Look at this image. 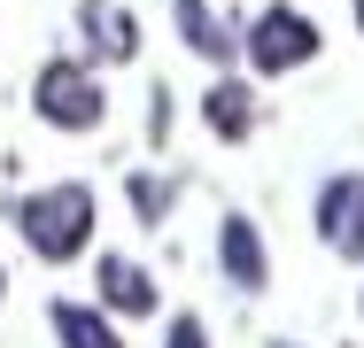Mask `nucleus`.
Wrapping results in <instances>:
<instances>
[{
    "mask_svg": "<svg viewBox=\"0 0 364 348\" xmlns=\"http://www.w3.org/2000/svg\"><path fill=\"white\" fill-rule=\"evenodd\" d=\"M357 31H364V0H357Z\"/></svg>",
    "mask_w": 364,
    "mask_h": 348,
    "instance_id": "13",
    "label": "nucleus"
},
{
    "mask_svg": "<svg viewBox=\"0 0 364 348\" xmlns=\"http://www.w3.org/2000/svg\"><path fill=\"white\" fill-rule=\"evenodd\" d=\"M93 286H101V310H117V317H155V271L147 263H132V256H101V271H93Z\"/></svg>",
    "mask_w": 364,
    "mask_h": 348,
    "instance_id": "7",
    "label": "nucleus"
},
{
    "mask_svg": "<svg viewBox=\"0 0 364 348\" xmlns=\"http://www.w3.org/2000/svg\"><path fill=\"white\" fill-rule=\"evenodd\" d=\"M8 217H16V232H23V248H31L39 263H77V256L93 248V224H101V209H93L85 186H39V194H23Z\"/></svg>",
    "mask_w": 364,
    "mask_h": 348,
    "instance_id": "1",
    "label": "nucleus"
},
{
    "mask_svg": "<svg viewBox=\"0 0 364 348\" xmlns=\"http://www.w3.org/2000/svg\"><path fill=\"white\" fill-rule=\"evenodd\" d=\"M0 294H8V271H0Z\"/></svg>",
    "mask_w": 364,
    "mask_h": 348,
    "instance_id": "14",
    "label": "nucleus"
},
{
    "mask_svg": "<svg viewBox=\"0 0 364 348\" xmlns=\"http://www.w3.org/2000/svg\"><path fill=\"white\" fill-rule=\"evenodd\" d=\"M218 271H225V286H240V294H264V286H272L264 232H256L248 217H225L218 224Z\"/></svg>",
    "mask_w": 364,
    "mask_h": 348,
    "instance_id": "5",
    "label": "nucleus"
},
{
    "mask_svg": "<svg viewBox=\"0 0 364 348\" xmlns=\"http://www.w3.org/2000/svg\"><path fill=\"white\" fill-rule=\"evenodd\" d=\"M202 124H210L218 139H248L256 132V93H248L240 77H218V85L202 93Z\"/></svg>",
    "mask_w": 364,
    "mask_h": 348,
    "instance_id": "9",
    "label": "nucleus"
},
{
    "mask_svg": "<svg viewBox=\"0 0 364 348\" xmlns=\"http://www.w3.org/2000/svg\"><path fill=\"white\" fill-rule=\"evenodd\" d=\"M171 23H178V39H186L202 62H232V55H240V31L225 23L210 0H171Z\"/></svg>",
    "mask_w": 364,
    "mask_h": 348,
    "instance_id": "8",
    "label": "nucleus"
},
{
    "mask_svg": "<svg viewBox=\"0 0 364 348\" xmlns=\"http://www.w3.org/2000/svg\"><path fill=\"white\" fill-rule=\"evenodd\" d=\"M279 348H287V341H279Z\"/></svg>",
    "mask_w": 364,
    "mask_h": 348,
    "instance_id": "15",
    "label": "nucleus"
},
{
    "mask_svg": "<svg viewBox=\"0 0 364 348\" xmlns=\"http://www.w3.org/2000/svg\"><path fill=\"white\" fill-rule=\"evenodd\" d=\"M77 39H85L101 62H132V55H140V16L117 8V0H77Z\"/></svg>",
    "mask_w": 364,
    "mask_h": 348,
    "instance_id": "6",
    "label": "nucleus"
},
{
    "mask_svg": "<svg viewBox=\"0 0 364 348\" xmlns=\"http://www.w3.org/2000/svg\"><path fill=\"white\" fill-rule=\"evenodd\" d=\"M31 109H39V124H55V132H101L109 124V93H101V77L85 62H47L31 77Z\"/></svg>",
    "mask_w": 364,
    "mask_h": 348,
    "instance_id": "2",
    "label": "nucleus"
},
{
    "mask_svg": "<svg viewBox=\"0 0 364 348\" xmlns=\"http://www.w3.org/2000/svg\"><path fill=\"white\" fill-rule=\"evenodd\" d=\"M318 240L341 263H364V170H341L318 186Z\"/></svg>",
    "mask_w": 364,
    "mask_h": 348,
    "instance_id": "4",
    "label": "nucleus"
},
{
    "mask_svg": "<svg viewBox=\"0 0 364 348\" xmlns=\"http://www.w3.org/2000/svg\"><path fill=\"white\" fill-rule=\"evenodd\" d=\"M132 209H140V224H163L171 217V186L163 178H132Z\"/></svg>",
    "mask_w": 364,
    "mask_h": 348,
    "instance_id": "11",
    "label": "nucleus"
},
{
    "mask_svg": "<svg viewBox=\"0 0 364 348\" xmlns=\"http://www.w3.org/2000/svg\"><path fill=\"white\" fill-rule=\"evenodd\" d=\"M163 348H210V333H202V317H171V333H163Z\"/></svg>",
    "mask_w": 364,
    "mask_h": 348,
    "instance_id": "12",
    "label": "nucleus"
},
{
    "mask_svg": "<svg viewBox=\"0 0 364 348\" xmlns=\"http://www.w3.org/2000/svg\"><path fill=\"white\" fill-rule=\"evenodd\" d=\"M240 55L264 70V77H287V70L318 62V23L302 8H264L248 31H240Z\"/></svg>",
    "mask_w": 364,
    "mask_h": 348,
    "instance_id": "3",
    "label": "nucleus"
},
{
    "mask_svg": "<svg viewBox=\"0 0 364 348\" xmlns=\"http://www.w3.org/2000/svg\"><path fill=\"white\" fill-rule=\"evenodd\" d=\"M55 341L63 348H124L117 325H109L101 310H85V302H55Z\"/></svg>",
    "mask_w": 364,
    "mask_h": 348,
    "instance_id": "10",
    "label": "nucleus"
}]
</instances>
